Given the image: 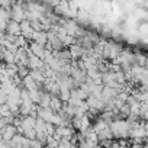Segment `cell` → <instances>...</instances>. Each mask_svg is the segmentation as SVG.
<instances>
[{
  "label": "cell",
  "mask_w": 148,
  "mask_h": 148,
  "mask_svg": "<svg viewBox=\"0 0 148 148\" xmlns=\"http://www.w3.org/2000/svg\"><path fill=\"white\" fill-rule=\"evenodd\" d=\"M110 132L112 136L116 139H125L129 136V131H131V125L126 121H113L110 125Z\"/></svg>",
  "instance_id": "6da1fadb"
},
{
  "label": "cell",
  "mask_w": 148,
  "mask_h": 148,
  "mask_svg": "<svg viewBox=\"0 0 148 148\" xmlns=\"http://www.w3.org/2000/svg\"><path fill=\"white\" fill-rule=\"evenodd\" d=\"M23 2H16L13 3L12 9H10V21L21 23L22 21H25V10H23Z\"/></svg>",
  "instance_id": "7a4b0ae2"
},
{
  "label": "cell",
  "mask_w": 148,
  "mask_h": 148,
  "mask_svg": "<svg viewBox=\"0 0 148 148\" xmlns=\"http://www.w3.org/2000/svg\"><path fill=\"white\" fill-rule=\"evenodd\" d=\"M0 134H2L3 142H8V144H9V141L16 135V128H15L13 125H8V126H5V129L0 132Z\"/></svg>",
  "instance_id": "3957f363"
},
{
  "label": "cell",
  "mask_w": 148,
  "mask_h": 148,
  "mask_svg": "<svg viewBox=\"0 0 148 148\" xmlns=\"http://www.w3.org/2000/svg\"><path fill=\"white\" fill-rule=\"evenodd\" d=\"M5 34L12 35V36H19V35H21V28H19V23H18V22H13V21H9V22H8V25H6Z\"/></svg>",
  "instance_id": "277c9868"
},
{
  "label": "cell",
  "mask_w": 148,
  "mask_h": 148,
  "mask_svg": "<svg viewBox=\"0 0 148 148\" xmlns=\"http://www.w3.org/2000/svg\"><path fill=\"white\" fill-rule=\"evenodd\" d=\"M29 77H31L38 86H41V84L45 82L44 74H42L41 71H38V70H31V71H29Z\"/></svg>",
  "instance_id": "5b68a950"
},
{
  "label": "cell",
  "mask_w": 148,
  "mask_h": 148,
  "mask_svg": "<svg viewBox=\"0 0 148 148\" xmlns=\"http://www.w3.org/2000/svg\"><path fill=\"white\" fill-rule=\"evenodd\" d=\"M34 42H36L38 45H42L45 47L47 45V32L41 31V32H34Z\"/></svg>",
  "instance_id": "8992f818"
},
{
  "label": "cell",
  "mask_w": 148,
  "mask_h": 148,
  "mask_svg": "<svg viewBox=\"0 0 148 148\" xmlns=\"http://www.w3.org/2000/svg\"><path fill=\"white\" fill-rule=\"evenodd\" d=\"M49 102H51V96H49L47 92L41 90V99H39V103H38V106H41V108L47 109V108H49Z\"/></svg>",
  "instance_id": "52a82bcc"
},
{
  "label": "cell",
  "mask_w": 148,
  "mask_h": 148,
  "mask_svg": "<svg viewBox=\"0 0 148 148\" xmlns=\"http://www.w3.org/2000/svg\"><path fill=\"white\" fill-rule=\"evenodd\" d=\"M49 109H51L54 113L60 112V110L62 109V102H61L58 97H51V102H49Z\"/></svg>",
  "instance_id": "ba28073f"
},
{
  "label": "cell",
  "mask_w": 148,
  "mask_h": 148,
  "mask_svg": "<svg viewBox=\"0 0 148 148\" xmlns=\"http://www.w3.org/2000/svg\"><path fill=\"white\" fill-rule=\"evenodd\" d=\"M2 62H5L6 65H9V64H15V54H12V52H9L8 49L2 54Z\"/></svg>",
  "instance_id": "9c48e42d"
},
{
  "label": "cell",
  "mask_w": 148,
  "mask_h": 148,
  "mask_svg": "<svg viewBox=\"0 0 148 148\" xmlns=\"http://www.w3.org/2000/svg\"><path fill=\"white\" fill-rule=\"evenodd\" d=\"M16 76H18V77H21L22 80H23L26 76H29V70H28V67H25V65H18Z\"/></svg>",
  "instance_id": "30bf717a"
},
{
  "label": "cell",
  "mask_w": 148,
  "mask_h": 148,
  "mask_svg": "<svg viewBox=\"0 0 148 148\" xmlns=\"http://www.w3.org/2000/svg\"><path fill=\"white\" fill-rule=\"evenodd\" d=\"M29 99L34 105H38L39 103V99H41V90H34V92H29Z\"/></svg>",
  "instance_id": "8fae6325"
},
{
  "label": "cell",
  "mask_w": 148,
  "mask_h": 148,
  "mask_svg": "<svg viewBox=\"0 0 148 148\" xmlns=\"http://www.w3.org/2000/svg\"><path fill=\"white\" fill-rule=\"evenodd\" d=\"M34 129L35 132H45V122L39 118L35 119V125H34Z\"/></svg>",
  "instance_id": "7c38bea8"
},
{
  "label": "cell",
  "mask_w": 148,
  "mask_h": 148,
  "mask_svg": "<svg viewBox=\"0 0 148 148\" xmlns=\"http://www.w3.org/2000/svg\"><path fill=\"white\" fill-rule=\"evenodd\" d=\"M23 136L29 141H34L35 136H36V132H35L34 128H26V129H23Z\"/></svg>",
  "instance_id": "4fadbf2b"
},
{
  "label": "cell",
  "mask_w": 148,
  "mask_h": 148,
  "mask_svg": "<svg viewBox=\"0 0 148 148\" xmlns=\"http://www.w3.org/2000/svg\"><path fill=\"white\" fill-rule=\"evenodd\" d=\"M9 116H12L9 106L8 105H0V118H9Z\"/></svg>",
  "instance_id": "5bb4252c"
},
{
  "label": "cell",
  "mask_w": 148,
  "mask_h": 148,
  "mask_svg": "<svg viewBox=\"0 0 148 148\" xmlns=\"http://www.w3.org/2000/svg\"><path fill=\"white\" fill-rule=\"evenodd\" d=\"M0 19L9 22L10 21V10H5V9H0Z\"/></svg>",
  "instance_id": "9a60e30c"
},
{
  "label": "cell",
  "mask_w": 148,
  "mask_h": 148,
  "mask_svg": "<svg viewBox=\"0 0 148 148\" xmlns=\"http://www.w3.org/2000/svg\"><path fill=\"white\" fill-rule=\"evenodd\" d=\"M45 134H47V136H52L55 134V126L45 122Z\"/></svg>",
  "instance_id": "2e32d148"
},
{
  "label": "cell",
  "mask_w": 148,
  "mask_h": 148,
  "mask_svg": "<svg viewBox=\"0 0 148 148\" xmlns=\"http://www.w3.org/2000/svg\"><path fill=\"white\" fill-rule=\"evenodd\" d=\"M19 28H21V34H22V32L31 29V22H28V21H22V22L19 23Z\"/></svg>",
  "instance_id": "e0dca14e"
},
{
  "label": "cell",
  "mask_w": 148,
  "mask_h": 148,
  "mask_svg": "<svg viewBox=\"0 0 148 148\" xmlns=\"http://www.w3.org/2000/svg\"><path fill=\"white\" fill-rule=\"evenodd\" d=\"M8 95L6 93H3L2 90H0V105H6V102H8Z\"/></svg>",
  "instance_id": "ac0fdd59"
},
{
  "label": "cell",
  "mask_w": 148,
  "mask_h": 148,
  "mask_svg": "<svg viewBox=\"0 0 148 148\" xmlns=\"http://www.w3.org/2000/svg\"><path fill=\"white\" fill-rule=\"evenodd\" d=\"M3 35H5V31H2V29H0V38H2Z\"/></svg>",
  "instance_id": "d6986e66"
}]
</instances>
